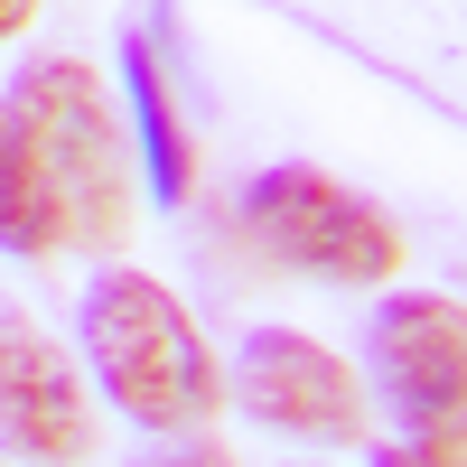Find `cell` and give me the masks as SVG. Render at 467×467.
I'll use <instances>...</instances> for the list:
<instances>
[{
	"label": "cell",
	"instance_id": "7a4b0ae2",
	"mask_svg": "<svg viewBox=\"0 0 467 467\" xmlns=\"http://www.w3.org/2000/svg\"><path fill=\"white\" fill-rule=\"evenodd\" d=\"M10 122L28 131L37 169L57 187V215H66V244L75 253H112L140 215V178H131V140H122V112H112L103 75L85 57H28L10 75Z\"/></svg>",
	"mask_w": 467,
	"mask_h": 467
},
{
	"label": "cell",
	"instance_id": "30bf717a",
	"mask_svg": "<svg viewBox=\"0 0 467 467\" xmlns=\"http://www.w3.org/2000/svg\"><path fill=\"white\" fill-rule=\"evenodd\" d=\"M374 467H467V449H420V440H393V449H374Z\"/></svg>",
	"mask_w": 467,
	"mask_h": 467
},
{
	"label": "cell",
	"instance_id": "8fae6325",
	"mask_svg": "<svg viewBox=\"0 0 467 467\" xmlns=\"http://www.w3.org/2000/svg\"><path fill=\"white\" fill-rule=\"evenodd\" d=\"M28 19H37V0H0V47H10V37H19Z\"/></svg>",
	"mask_w": 467,
	"mask_h": 467
},
{
	"label": "cell",
	"instance_id": "52a82bcc",
	"mask_svg": "<svg viewBox=\"0 0 467 467\" xmlns=\"http://www.w3.org/2000/svg\"><path fill=\"white\" fill-rule=\"evenodd\" d=\"M122 94H131V140H140V169H150V206H187V187H197V140H187V112H178V85H169L150 28L122 37Z\"/></svg>",
	"mask_w": 467,
	"mask_h": 467
},
{
	"label": "cell",
	"instance_id": "ba28073f",
	"mask_svg": "<svg viewBox=\"0 0 467 467\" xmlns=\"http://www.w3.org/2000/svg\"><path fill=\"white\" fill-rule=\"evenodd\" d=\"M0 253H19V262H47V253H66L57 187H47V169H37L28 131L10 122V103H0Z\"/></svg>",
	"mask_w": 467,
	"mask_h": 467
},
{
	"label": "cell",
	"instance_id": "6da1fadb",
	"mask_svg": "<svg viewBox=\"0 0 467 467\" xmlns=\"http://www.w3.org/2000/svg\"><path fill=\"white\" fill-rule=\"evenodd\" d=\"M75 337H85V383L140 420L150 440H178V431H206L224 411V365L215 346L197 337V318L178 308L169 281H150L131 262H103L85 281V308H75Z\"/></svg>",
	"mask_w": 467,
	"mask_h": 467
},
{
	"label": "cell",
	"instance_id": "9c48e42d",
	"mask_svg": "<svg viewBox=\"0 0 467 467\" xmlns=\"http://www.w3.org/2000/svg\"><path fill=\"white\" fill-rule=\"evenodd\" d=\"M131 467H234V449L206 440V431H178V440H160V449H140Z\"/></svg>",
	"mask_w": 467,
	"mask_h": 467
},
{
	"label": "cell",
	"instance_id": "277c9868",
	"mask_svg": "<svg viewBox=\"0 0 467 467\" xmlns=\"http://www.w3.org/2000/svg\"><path fill=\"white\" fill-rule=\"evenodd\" d=\"M374 383L402 440L467 449V308L440 290H393L374 308Z\"/></svg>",
	"mask_w": 467,
	"mask_h": 467
},
{
	"label": "cell",
	"instance_id": "3957f363",
	"mask_svg": "<svg viewBox=\"0 0 467 467\" xmlns=\"http://www.w3.org/2000/svg\"><path fill=\"white\" fill-rule=\"evenodd\" d=\"M244 234L281 271H308V281H327V290H383L402 271L393 215L374 197H356V187H337L327 169H299V160L262 169L244 187Z\"/></svg>",
	"mask_w": 467,
	"mask_h": 467
},
{
	"label": "cell",
	"instance_id": "5b68a950",
	"mask_svg": "<svg viewBox=\"0 0 467 467\" xmlns=\"http://www.w3.org/2000/svg\"><path fill=\"white\" fill-rule=\"evenodd\" d=\"M234 402L262 431L308 440V449H356L365 440V383L337 346L299 337V327H253L234 356Z\"/></svg>",
	"mask_w": 467,
	"mask_h": 467
},
{
	"label": "cell",
	"instance_id": "8992f818",
	"mask_svg": "<svg viewBox=\"0 0 467 467\" xmlns=\"http://www.w3.org/2000/svg\"><path fill=\"white\" fill-rule=\"evenodd\" d=\"M0 449L37 467L94 458V383L28 308H0Z\"/></svg>",
	"mask_w": 467,
	"mask_h": 467
}]
</instances>
